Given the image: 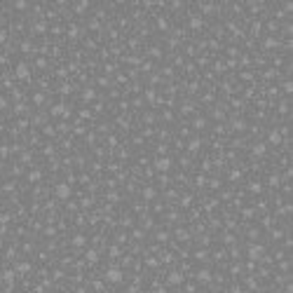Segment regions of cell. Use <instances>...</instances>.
<instances>
[{"instance_id":"obj_7","label":"cell","mask_w":293,"mask_h":293,"mask_svg":"<svg viewBox=\"0 0 293 293\" xmlns=\"http://www.w3.org/2000/svg\"><path fill=\"white\" fill-rule=\"evenodd\" d=\"M270 141H272V143H279V141H281V136H279L277 131H272V134H270Z\"/></svg>"},{"instance_id":"obj_10","label":"cell","mask_w":293,"mask_h":293,"mask_svg":"<svg viewBox=\"0 0 293 293\" xmlns=\"http://www.w3.org/2000/svg\"><path fill=\"white\" fill-rule=\"evenodd\" d=\"M234 293H242V291H234Z\"/></svg>"},{"instance_id":"obj_1","label":"cell","mask_w":293,"mask_h":293,"mask_svg":"<svg viewBox=\"0 0 293 293\" xmlns=\"http://www.w3.org/2000/svg\"><path fill=\"white\" fill-rule=\"evenodd\" d=\"M155 166H157V171H166V169L171 166V160H166V157H162V160H155Z\"/></svg>"},{"instance_id":"obj_3","label":"cell","mask_w":293,"mask_h":293,"mask_svg":"<svg viewBox=\"0 0 293 293\" xmlns=\"http://www.w3.org/2000/svg\"><path fill=\"white\" fill-rule=\"evenodd\" d=\"M249 256H251V258H260V256H263V246L253 244V246L249 249Z\"/></svg>"},{"instance_id":"obj_4","label":"cell","mask_w":293,"mask_h":293,"mask_svg":"<svg viewBox=\"0 0 293 293\" xmlns=\"http://www.w3.org/2000/svg\"><path fill=\"white\" fill-rule=\"evenodd\" d=\"M56 195H59V197H64V199H66V197L70 195V188H68V185H59V188H56Z\"/></svg>"},{"instance_id":"obj_9","label":"cell","mask_w":293,"mask_h":293,"mask_svg":"<svg viewBox=\"0 0 293 293\" xmlns=\"http://www.w3.org/2000/svg\"><path fill=\"white\" fill-rule=\"evenodd\" d=\"M87 258H89V260H96L98 253H96V251H89V253H87Z\"/></svg>"},{"instance_id":"obj_6","label":"cell","mask_w":293,"mask_h":293,"mask_svg":"<svg viewBox=\"0 0 293 293\" xmlns=\"http://www.w3.org/2000/svg\"><path fill=\"white\" fill-rule=\"evenodd\" d=\"M52 113H54V115H61V113H64V115H68V108H66V106H56Z\"/></svg>"},{"instance_id":"obj_2","label":"cell","mask_w":293,"mask_h":293,"mask_svg":"<svg viewBox=\"0 0 293 293\" xmlns=\"http://www.w3.org/2000/svg\"><path fill=\"white\" fill-rule=\"evenodd\" d=\"M106 277H108V279H110V281H120V279H122V272H120V270H115V267H113V270H108V274H106Z\"/></svg>"},{"instance_id":"obj_5","label":"cell","mask_w":293,"mask_h":293,"mask_svg":"<svg viewBox=\"0 0 293 293\" xmlns=\"http://www.w3.org/2000/svg\"><path fill=\"white\" fill-rule=\"evenodd\" d=\"M17 75H19V77H28V68H26V66L21 64L19 68H17Z\"/></svg>"},{"instance_id":"obj_8","label":"cell","mask_w":293,"mask_h":293,"mask_svg":"<svg viewBox=\"0 0 293 293\" xmlns=\"http://www.w3.org/2000/svg\"><path fill=\"white\" fill-rule=\"evenodd\" d=\"M253 153H256V155H263V153H265V145H256Z\"/></svg>"}]
</instances>
